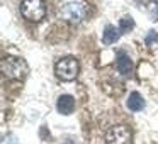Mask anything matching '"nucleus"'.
I'll return each mask as SVG.
<instances>
[{
  "label": "nucleus",
  "mask_w": 158,
  "mask_h": 144,
  "mask_svg": "<svg viewBox=\"0 0 158 144\" xmlns=\"http://www.w3.org/2000/svg\"><path fill=\"white\" fill-rule=\"evenodd\" d=\"M29 68L27 63L21 58H14V56H9V58L2 59V73H4L7 78L10 80H22L27 75Z\"/></svg>",
  "instance_id": "nucleus-1"
},
{
  "label": "nucleus",
  "mask_w": 158,
  "mask_h": 144,
  "mask_svg": "<svg viewBox=\"0 0 158 144\" xmlns=\"http://www.w3.org/2000/svg\"><path fill=\"white\" fill-rule=\"evenodd\" d=\"M78 61H77L73 56H66V58H61L58 63L55 65V71H56V76L63 82H72V80L77 78L78 75Z\"/></svg>",
  "instance_id": "nucleus-2"
},
{
  "label": "nucleus",
  "mask_w": 158,
  "mask_h": 144,
  "mask_svg": "<svg viewBox=\"0 0 158 144\" xmlns=\"http://www.w3.org/2000/svg\"><path fill=\"white\" fill-rule=\"evenodd\" d=\"M21 12L27 21L39 22L46 15V5L44 0H22L21 2Z\"/></svg>",
  "instance_id": "nucleus-3"
},
{
  "label": "nucleus",
  "mask_w": 158,
  "mask_h": 144,
  "mask_svg": "<svg viewBox=\"0 0 158 144\" xmlns=\"http://www.w3.org/2000/svg\"><path fill=\"white\" fill-rule=\"evenodd\" d=\"M85 5L80 4V2H68L60 9V19H63L65 22H70V24H80L85 17Z\"/></svg>",
  "instance_id": "nucleus-4"
},
{
  "label": "nucleus",
  "mask_w": 158,
  "mask_h": 144,
  "mask_svg": "<svg viewBox=\"0 0 158 144\" xmlns=\"http://www.w3.org/2000/svg\"><path fill=\"white\" fill-rule=\"evenodd\" d=\"M107 144H129L131 142V130L126 126H112L106 132Z\"/></svg>",
  "instance_id": "nucleus-5"
},
{
  "label": "nucleus",
  "mask_w": 158,
  "mask_h": 144,
  "mask_svg": "<svg viewBox=\"0 0 158 144\" xmlns=\"http://www.w3.org/2000/svg\"><path fill=\"white\" fill-rule=\"evenodd\" d=\"M116 68H117V71H119L121 75H124V76H127L131 73V70H133V61H131V58L127 56L126 51H119V53H117Z\"/></svg>",
  "instance_id": "nucleus-6"
},
{
  "label": "nucleus",
  "mask_w": 158,
  "mask_h": 144,
  "mask_svg": "<svg viewBox=\"0 0 158 144\" xmlns=\"http://www.w3.org/2000/svg\"><path fill=\"white\" fill-rule=\"evenodd\" d=\"M56 109H58L60 114H63V115H70V114L75 110V98H73L72 95H61L58 98V102H56Z\"/></svg>",
  "instance_id": "nucleus-7"
},
{
  "label": "nucleus",
  "mask_w": 158,
  "mask_h": 144,
  "mask_svg": "<svg viewBox=\"0 0 158 144\" xmlns=\"http://www.w3.org/2000/svg\"><path fill=\"white\" fill-rule=\"evenodd\" d=\"M126 105H127V109L133 110V112H139V110L144 109V98L141 97L139 92H131L129 97H127Z\"/></svg>",
  "instance_id": "nucleus-8"
},
{
  "label": "nucleus",
  "mask_w": 158,
  "mask_h": 144,
  "mask_svg": "<svg viewBox=\"0 0 158 144\" xmlns=\"http://www.w3.org/2000/svg\"><path fill=\"white\" fill-rule=\"evenodd\" d=\"M119 36H121V29H117L116 26H106V29H104V32H102V42L104 44H114V42L119 39Z\"/></svg>",
  "instance_id": "nucleus-9"
},
{
  "label": "nucleus",
  "mask_w": 158,
  "mask_h": 144,
  "mask_svg": "<svg viewBox=\"0 0 158 144\" xmlns=\"http://www.w3.org/2000/svg\"><path fill=\"white\" fill-rule=\"evenodd\" d=\"M133 27H134V21L131 17H123L119 21V29H121L123 34H124V32H129Z\"/></svg>",
  "instance_id": "nucleus-10"
},
{
  "label": "nucleus",
  "mask_w": 158,
  "mask_h": 144,
  "mask_svg": "<svg viewBox=\"0 0 158 144\" xmlns=\"http://www.w3.org/2000/svg\"><path fill=\"white\" fill-rule=\"evenodd\" d=\"M144 44L148 46V48H155V46L158 44V32L156 31H150L146 34V38H144Z\"/></svg>",
  "instance_id": "nucleus-11"
},
{
  "label": "nucleus",
  "mask_w": 158,
  "mask_h": 144,
  "mask_svg": "<svg viewBox=\"0 0 158 144\" xmlns=\"http://www.w3.org/2000/svg\"><path fill=\"white\" fill-rule=\"evenodd\" d=\"M148 14H150V19L153 22H158V4L156 2H150V5H148Z\"/></svg>",
  "instance_id": "nucleus-12"
},
{
  "label": "nucleus",
  "mask_w": 158,
  "mask_h": 144,
  "mask_svg": "<svg viewBox=\"0 0 158 144\" xmlns=\"http://www.w3.org/2000/svg\"><path fill=\"white\" fill-rule=\"evenodd\" d=\"M65 144H75V142H73V141H66Z\"/></svg>",
  "instance_id": "nucleus-13"
}]
</instances>
